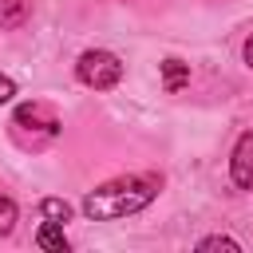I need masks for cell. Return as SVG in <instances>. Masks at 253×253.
I'll use <instances>...</instances> for the list:
<instances>
[{"instance_id":"1","label":"cell","mask_w":253,"mask_h":253,"mask_svg":"<svg viewBox=\"0 0 253 253\" xmlns=\"http://www.w3.org/2000/svg\"><path fill=\"white\" fill-rule=\"evenodd\" d=\"M158 190H162L158 174H123V178H111V182L95 186L83 198V213L91 221H119L126 213L146 210L158 198Z\"/></svg>"},{"instance_id":"2","label":"cell","mask_w":253,"mask_h":253,"mask_svg":"<svg viewBox=\"0 0 253 253\" xmlns=\"http://www.w3.org/2000/svg\"><path fill=\"white\" fill-rule=\"evenodd\" d=\"M59 130H63V123H59L55 107H47V103H40V99L20 103V107L12 111V134H16V142L28 146V150L47 146Z\"/></svg>"},{"instance_id":"3","label":"cell","mask_w":253,"mask_h":253,"mask_svg":"<svg viewBox=\"0 0 253 253\" xmlns=\"http://www.w3.org/2000/svg\"><path fill=\"white\" fill-rule=\"evenodd\" d=\"M75 79L83 87H95V91H111L119 79H123V59L115 51H103V47H91L79 55L75 63Z\"/></svg>"},{"instance_id":"4","label":"cell","mask_w":253,"mask_h":253,"mask_svg":"<svg viewBox=\"0 0 253 253\" xmlns=\"http://www.w3.org/2000/svg\"><path fill=\"white\" fill-rule=\"evenodd\" d=\"M229 174L241 190L253 194V130H245L237 142H233V154H229Z\"/></svg>"},{"instance_id":"5","label":"cell","mask_w":253,"mask_h":253,"mask_svg":"<svg viewBox=\"0 0 253 253\" xmlns=\"http://www.w3.org/2000/svg\"><path fill=\"white\" fill-rule=\"evenodd\" d=\"M36 245L47 249V253H67V249H71L67 237H63V225H59V221H43V225L36 229Z\"/></svg>"},{"instance_id":"6","label":"cell","mask_w":253,"mask_h":253,"mask_svg":"<svg viewBox=\"0 0 253 253\" xmlns=\"http://www.w3.org/2000/svg\"><path fill=\"white\" fill-rule=\"evenodd\" d=\"M32 16V0H0V28L12 32Z\"/></svg>"},{"instance_id":"7","label":"cell","mask_w":253,"mask_h":253,"mask_svg":"<svg viewBox=\"0 0 253 253\" xmlns=\"http://www.w3.org/2000/svg\"><path fill=\"white\" fill-rule=\"evenodd\" d=\"M190 83V63H182V59H166L162 63V87L174 95V91H182Z\"/></svg>"},{"instance_id":"8","label":"cell","mask_w":253,"mask_h":253,"mask_svg":"<svg viewBox=\"0 0 253 253\" xmlns=\"http://www.w3.org/2000/svg\"><path fill=\"white\" fill-rule=\"evenodd\" d=\"M40 213H43L47 221H59V225H63V221L71 217V206H67L63 198H43V202H40Z\"/></svg>"},{"instance_id":"9","label":"cell","mask_w":253,"mask_h":253,"mask_svg":"<svg viewBox=\"0 0 253 253\" xmlns=\"http://www.w3.org/2000/svg\"><path fill=\"white\" fill-rule=\"evenodd\" d=\"M16 217H20L16 202H12L8 194H0V237H8V233L16 229Z\"/></svg>"},{"instance_id":"10","label":"cell","mask_w":253,"mask_h":253,"mask_svg":"<svg viewBox=\"0 0 253 253\" xmlns=\"http://www.w3.org/2000/svg\"><path fill=\"white\" fill-rule=\"evenodd\" d=\"M198 249H202V253H206V249H229V253H237L241 245H237L233 237H202V241H198Z\"/></svg>"},{"instance_id":"11","label":"cell","mask_w":253,"mask_h":253,"mask_svg":"<svg viewBox=\"0 0 253 253\" xmlns=\"http://www.w3.org/2000/svg\"><path fill=\"white\" fill-rule=\"evenodd\" d=\"M12 95H16V83H12L8 75H0V103H8Z\"/></svg>"},{"instance_id":"12","label":"cell","mask_w":253,"mask_h":253,"mask_svg":"<svg viewBox=\"0 0 253 253\" xmlns=\"http://www.w3.org/2000/svg\"><path fill=\"white\" fill-rule=\"evenodd\" d=\"M245 63H249V67H253V36H249V40H245Z\"/></svg>"}]
</instances>
